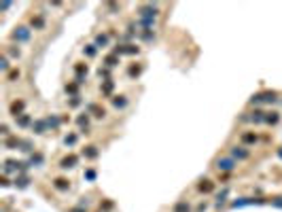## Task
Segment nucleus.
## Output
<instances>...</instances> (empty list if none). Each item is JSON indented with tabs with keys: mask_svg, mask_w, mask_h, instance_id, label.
<instances>
[{
	"mask_svg": "<svg viewBox=\"0 0 282 212\" xmlns=\"http://www.w3.org/2000/svg\"><path fill=\"white\" fill-rule=\"evenodd\" d=\"M21 110H24V102H13L11 104V115L15 119L19 117V113H21Z\"/></svg>",
	"mask_w": 282,
	"mask_h": 212,
	"instance_id": "423d86ee",
	"label": "nucleus"
},
{
	"mask_svg": "<svg viewBox=\"0 0 282 212\" xmlns=\"http://www.w3.org/2000/svg\"><path fill=\"white\" fill-rule=\"evenodd\" d=\"M74 140H76V136H70V138H66V144H74Z\"/></svg>",
	"mask_w": 282,
	"mask_h": 212,
	"instance_id": "cd10ccee",
	"label": "nucleus"
},
{
	"mask_svg": "<svg viewBox=\"0 0 282 212\" xmlns=\"http://www.w3.org/2000/svg\"><path fill=\"white\" fill-rule=\"evenodd\" d=\"M104 45H108V36L100 34L98 38H95V47H104Z\"/></svg>",
	"mask_w": 282,
	"mask_h": 212,
	"instance_id": "f8f14e48",
	"label": "nucleus"
},
{
	"mask_svg": "<svg viewBox=\"0 0 282 212\" xmlns=\"http://www.w3.org/2000/svg\"><path fill=\"white\" fill-rule=\"evenodd\" d=\"M17 123H19V125H28V123H30V117H19Z\"/></svg>",
	"mask_w": 282,
	"mask_h": 212,
	"instance_id": "393cba45",
	"label": "nucleus"
},
{
	"mask_svg": "<svg viewBox=\"0 0 282 212\" xmlns=\"http://www.w3.org/2000/svg\"><path fill=\"white\" fill-rule=\"evenodd\" d=\"M106 64H108V66H115V64H117V58H115V55L106 58Z\"/></svg>",
	"mask_w": 282,
	"mask_h": 212,
	"instance_id": "5701e85b",
	"label": "nucleus"
},
{
	"mask_svg": "<svg viewBox=\"0 0 282 212\" xmlns=\"http://www.w3.org/2000/svg\"><path fill=\"white\" fill-rule=\"evenodd\" d=\"M34 127H36V131H38V134H40V131L45 130V123H43V121H38V123H36Z\"/></svg>",
	"mask_w": 282,
	"mask_h": 212,
	"instance_id": "bb28decb",
	"label": "nucleus"
},
{
	"mask_svg": "<svg viewBox=\"0 0 282 212\" xmlns=\"http://www.w3.org/2000/svg\"><path fill=\"white\" fill-rule=\"evenodd\" d=\"M15 185H19V187H25V185H28V178H17V180H15Z\"/></svg>",
	"mask_w": 282,
	"mask_h": 212,
	"instance_id": "4be33fe9",
	"label": "nucleus"
},
{
	"mask_svg": "<svg viewBox=\"0 0 282 212\" xmlns=\"http://www.w3.org/2000/svg\"><path fill=\"white\" fill-rule=\"evenodd\" d=\"M276 100V94L274 91H265V94H259V95H252V104H261V102H274Z\"/></svg>",
	"mask_w": 282,
	"mask_h": 212,
	"instance_id": "7ed1b4c3",
	"label": "nucleus"
},
{
	"mask_svg": "<svg viewBox=\"0 0 282 212\" xmlns=\"http://www.w3.org/2000/svg\"><path fill=\"white\" fill-rule=\"evenodd\" d=\"M212 187H214V185H212L210 180H201L200 191H201V193H210V191H212Z\"/></svg>",
	"mask_w": 282,
	"mask_h": 212,
	"instance_id": "9d476101",
	"label": "nucleus"
},
{
	"mask_svg": "<svg viewBox=\"0 0 282 212\" xmlns=\"http://www.w3.org/2000/svg\"><path fill=\"white\" fill-rule=\"evenodd\" d=\"M242 140H244V142H255V140H257V136H252V134H244Z\"/></svg>",
	"mask_w": 282,
	"mask_h": 212,
	"instance_id": "6ab92c4d",
	"label": "nucleus"
},
{
	"mask_svg": "<svg viewBox=\"0 0 282 212\" xmlns=\"http://www.w3.org/2000/svg\"><path fill=\"white\" fill-rule=\"evenodd\" d=\"M113 102H115V106H117V108H123V106L127 104V100H125V98H123V95H119V98H115V100H113Z\"/></svg>",
	"mask_w": 282,
	"mask_h": 212,
	"instance_id": "dca6fc26",
	"label": "nucleus"
},
{
	"mask_svg": "<svg viewBox=\"0 0 282 212\" xmlns=\"http://www.w3.org/2000/svg\"><path fill=\"white\" fill-rule=\"evenodd\" d=\"M274 204H276V206H280V208H282V197H278V200H274Z\"/></svg>",
	"mask_w": 282,
	"mask_h": 212,
	"instance_id": "c85d7f7f",
	"label": "nucleus"
},
{
	"mask_svg": "<svg viewBox=\"0 0 282 212\" xmlns=\"http://www.w3.org/2000/svg\"><path fill=\"white\" fill-rule=\"evenodd\" d=\"M89 110H91V113H95L94 117H98V119H102V117L106 115V113H104V108H100V106H95V104L89 106Z\"/></svg>",
	"mask_w": 282,
	"mask_h": 212,
	"instance_id": "1a4fd4ad",
	"label": "nucleus"
},
{
	"mask_svg": "<svg viewBox=\"0 0 282 212\" xmlns=\"http://www.w3.org/2000/svg\"><path fill=\"white\" fill-rule=\"evenodd\" d=\"M117 53H138V47H132V45H123V47L115 49Z\"/></svg>",
	"mask_w": 282,
	"mask_h": 212,
	"instance_id": "6e6552de",
	"label": "nucleus"
},
{
	"mask_svg": "<svg viewBox=\"0 0 282 212\" xmlns=\"http://www.w3.org/2000/svg\"><path fill=\"white\" fill-rule=\"evenodd\" d=\"M110 89H113V83L106 81V83H104V94H110Z\"/></svg>",
	"mask_w": 282,
	"mask_h": 212,
	"instance_id": "b1692460",
	"label": "nucleus"
},
{
	"mask_svg": "<svg viewBox=\"0 0 282 212\" xmlns=\"http://www.w3.org/2000/svg\"><path fill=\"white\" fill-rule=\"evenodd\" d=\"M280 157H282V151H280Z\"/></svg>",
	"mask_w": 282,
	"mask_h": 212,
	"instance_id": "c756f323",
	"label": "nucleus"
},
{
	"mask_svg": "<svg viewBox=\"0 0 282 212\" xmlns=\"http://www.w3.org/2000/svg\"><path fill=\"white\" fill-rule=\"evenodd\" d=\"M74 165H76V157H74V155L62 159V168H74Z\"/></svg>",
	"mask_w": 282,
	"mask_h": 212,
	"instance_id": "0eeeda50",
	"label": "nucleus"
},
{
	"mask_svg": "<svg viewBox=\"0 0 282 212\" xmlns=\"http://www.w3.org/2000/svg\"><path fill=\"white\" fill-rule=\"evenodd\" d=\"M216 168H219L221 172H231L235 168V161L229 159V157H223V159H216Z\"/></svg>",
	"mask_w": 282,
	"mask_h": 212,
	"instance_id": "f03ea898",
	"label": "nucleus"
},
{
	"mask_svg": "<svg viewBox=\"0 0 282 212\" xmlns=\"http://www.w3.org/2000/svg\"><path fill=\"white\" fill-rule=\"evenodd\" d=\"M174 212H189V204H187V201H178L176 208H174Z\"/></svg>",
	"mask_w": 282,
	"mask_h": 212,
	"instance_id": "4468645a",
	"label": "nucleus"
},
{
	"mask_svg": "<svg viewBox=\"0 0 282 212\" xmlns=\"http://www.w3.org/2000/svg\"><path fill=\"white\" fill-rule=\"evenodd\" d=\"M250 153H248L244 146H233L231 149V159H248Z\"/></svg>",
	"mask_w": 282,
	"mask_h": 212,
	"instance_id": "20e7f679",
	"label": "nucleus"
},
{
	"mask_svg": "<svg viewBox=\"0 0 282 212\" xmlns=\"http://www.w3.org/2000/svg\"><path fill=\"white\" fill-rule=\"evenodd\" d=\"M278 113H267V117H265V123H271V125H274V123H278Z\"/></svg>",
	"mask_w": 282,
	"mask_h": 212,
	"instance_id": "ddd939ff",
	"label": "nucleus"
},
{
	"mask_svg": "<svg viewBox=\"0 0 282 212\" xmlns=\"http://www.w3.org/2000/svg\"><path fill=\"white\" fill-rule=\"evenodd\" d=\"M15 79H19V70H11L9 72V81H15Z\"/></svg>",
	"mask_w": 282,
	"mask_h": 212,
	"instance_id": "aec40b11",
	"label": "nucleus"
},
{
	"mask_svg": "<svg viewBox=\"0 0 282 212\" xmlns=\"http://www.w3.org/2000/svg\"><path fill=\"white\" fill-rule=\"evenodd\" d=\"M55 189H59V191L68 189V180H64V178H58V180H55Z\"/></svg>",
	"mask_w": 282,
	"mask_h": 212,
	"instance_id": "2eb2a0df",
	"label": "nucleus"
},
{
	"mask_svg": "<svg viewBox=\"0 0 282 212\" xmlns=\"http://www.w3.org/2000/svg\"><path fill=\"white\" fill-rule=\"evenodd\" d=\"M85 155H87V157H91V159H94L95 155H98V151H95V146H87V151H85Z\"/></svg>",
	"mask_w": 282,
	"mask_h": 212,
	"instance_id": "f3484780",
	"label": "nucleus"
},
{
	"mask_svg": "<svg viewBox=\"0 0 282 212\" xmlns=\"http://www.w3.org/2000/svg\"><path fill=\"white\" fill-rule=\"evenodd\" d=\"M32 25H36V28H43V17H36V19H32Z\"/></svg>",
	"mask_w": 282,
	"mask_h": 212,
	"instance_id": "412c9836",
	"label": "nucleus"
},
{
	"mask_svg": "<svg viewBox=\"0 0 282 212\" xmlns=\"http://www.w3.org/2000/svg\"><path fill=\"white\" fill-rule=\"evenodd\" d=\"M138 13H140L142 19H153V21H155V17H157L159 9H157V7H153V4H149V7H140V9H138Z\"/></svg>",
	"mask_w": 282,
	"mask_h": 212,
	"instance_id": "f257e3e1",
	"label": "nucleus"
},
{
	"mask_svg": "<svg viewBox=\"0 0 282 212\" xmlns=\"http://www.w3.org/2000/svg\"><path fill=\"white\" fill-rule=\"evenodd\" d=\"M250 119H252L255 123H261V121H265V113H261V110H255Z\"/></svg>",
	"mask_w": 282,
	"mask_h": 212,
	"instance_id": "9b49d317",
	"label": "nucleus"
},
{
	"mask_svg": "<svg viewBox=\"0 0 282 212\" xmlns=\"http://www.w3.org/2000/svg\"><path fill=\"white\" fill-rule=\"evenodd\" d=\"M85 53H87L89 58H94V55H95V45H89V47L85 49Z\"/></svg>",
	"mask_w": 282,
	"mask_h": 212,
	"instance_id": "a211bd4d",
	"label": "nucleus"
},
{
	"mask_svg": "<svg viewBox=\"0 0 282 212\" xmlns=\"http://www.w3.org/2000/svg\"><path fill=\"white\" fill-rule=\"evenodd\" d=\"M0 68H2V70H7V68H9V59H7V58H2V62H0Z\"/></svg>",
	"mask_w": 282,
	"mask_h": 212,
	"instance_id": "a878e982",
	"label": "nucleus"
},
{
	"mask_svg": "<svg viewBox=\"0 0 282 212\" xmlns=\"http://www.w3.org/2000/svg\"><path fill=\"white\" fill-rule=\"evenodd\" d=\"M13 38H15V40H28V38H30V30H28V28H17V30L13 32Z\"/></svg>",
	"mask_w": 282,
	"mask_h": 212,
	"instance_id": "39448f33",
	"label": "nucleus"
}]
</instances>
